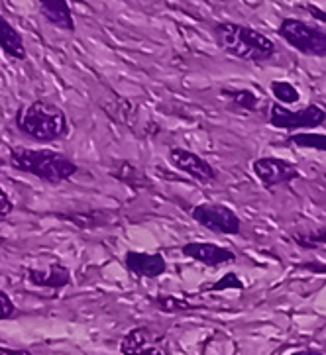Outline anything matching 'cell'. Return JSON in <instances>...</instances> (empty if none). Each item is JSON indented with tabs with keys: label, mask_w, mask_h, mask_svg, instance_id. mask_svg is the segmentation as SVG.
<instances>
[{
	"label": "cell",
	"mask_w": 326,
	"mask_h": 355,
	"mask_svg": "<svg viewBox=\"0 0 326 355\" xmlns=\"http://www.w3.org/2000/svg\"><path fill=\"white\" fill-rule=\"evenodd\" d=\"M216 46L224 53L250 63H264L277 53V46L268 35L250 26L236 22H216L212 28Z\"/></svg>",
	"instance_id": "cell-1"
},
{
	"label": "cell",
	"mask_w": 326,
	"mask_h": 355,
	"mask_svg": "<svg viewBox=\"0 0 326 355\" xmlns=\"http://www.w3.org/2000/svg\"><path fill=\"white\" fill-rule=\"evenodd\" d=\"M8 163L12 169L34 175L40 181H46L49 184L65 183L79 171L75 161L53 149H32L18 146L10 149Z\"/></svg>",
	"instance_id": "cell-2"
},
{
	"label": "cell",
	"mask_w": 326,
	"mask_h": 355,
	"mask_svg": "<svg viewBox=\"0 0 326 355\" xmlns=\"http://www.w3.org/2000/svg\"><path fill=\"white\" fill-rule=\"evenodd\" d=\"M16 128L35 141H55L69 134V120L55 104L34 101L16 112Z\"/></svg>",
	"instance_id": "cell-3"
},
{
	"label": "cell",
	"mask_w": 326,
	"mask_h": 355,
	"mask_svg": "<svg viewBox=\"0 0 326 355\" xmlns=\"http://www.w3.org/2000/svg\"><path fill=\"white\" fill-rule=\"evenodd\" d=\"M277 35L295 51L309 58H326V30L303 22L299 18H285L277 28Z\"/></svg>",
	"instance_id": "cell-4"
},
{
	"label": "cell",
	"mask_w": 326,
	"mask_h": 355,
	"mask_svg": "<svg viewBox=\"0 0 326 355\" xmlns=\"http://www.w3.org/2000/svg\"><path fill=\"white\" fill-rule=\"evenodd\" d=\"M268 124L275 130H285V132L318 130L326 124V110L318 104H307L299 110H291L289 106H283L280 103L269 104Z\"/></svg>",
	"instance_id": "cell-5"
},
{
	"label": "cell",
	"mask_w": 326,
	"mask_h": 355,
	"mask_svg": "<svg viewBox=\"0 0 326 355\" xmlns=\"http://www.w3.org/2000/svg\"><path fill=\"white\" fill-rule=\"evenodd\" d=\"M191 216L209 232L222 234V236H236L242 232V220L232 208L216 202H203L191 210Z\"/></svg>",
	"instance_id": "cell-6"
},
{
	"label": "cell",
	"mask_w": 326,
	"mask_h": 355,
	"mask_svg": "<svg viewBox=\"0 0 326 355\" xmlns=\"http://www.w3.org/2000/svg\"><path fill=\"white\" fill-rule=\"evenodd\" d=\"M122 355H171V342L160 330L138 326L130 330L120 342Z\"/></svg>",
	"instance_id": "cell-7"
},
{
	"label": "cell",
	"mask_w": 326,
	"mask_h": 355,
	"mask_svg": "<svg viewBox=\"0 0 326 355\" xmlns=\"http://www.w3.org/2000/svg\"><path fill=\"white\" fill-rule=\"evenodd\" d=\"M252 171L264 184V189H275L280 184H289L301 179V171L293 161L266 155L252 161Z\"/></svg>",
	"instance_id": "cell-8"
},
{
	"label": "cell",
	"mask_w": 326,
	"mask_h": 355,
	"mask_svg": "<svg viewBox=\"0 0 326 355\" xmlns=\"http://www.w3.org/2000/svg\"><path fill=\"white\" fill-rule=\"evenodd\" d=\"M167 159L173 169L185 173L187 177L195 179L198 183H214L218 179V173L209 161L203 159L198 153L191 151V149L171 148L167 153Z\"/></svg>",
	"instance_id": "cell-9"
},
{
	"label": "cell",
	"mask_w": 326,
	"mask_h": 355,
	"mask_svg": "<svg viewBox=\"0 0 326 355\" xmlns=\"http://www.w3.org/2000/svg\"><path fill=\"white\" fill-rule=\"evenodd\" d=\"M181 253L189 259H195L198 263L212 267V269L236 261V253L232 250L222 248V245L212 243V241H189L181 248Z\"/></svg>",
	"instance_id": "cell-10"
},
{
	"label": "cell",
	"mask_w": 326,
	"mask_h": 355,
	"mask_svg": "<svg viewBox=\"0 0 326 355\" xmlns=\"http://www.w3.org/2000/svg\"><path fill=\"white\" fill-rule=\"evenodd\" d=\"M124 267L141 279H157L167 271V263L160 253L128 252L124 255Z\"/></svg>",
	"instance_id": "cell-11"
},
{
	"label": "cell",
	"mask_w": 326,
	"mask_h": 355,
	"mask_svg": "<svg viewBox=\"0 0 326 355\" xmlns=\"http://www.w3.org/2000/svg\"><path fill=\"white\" fill-rule=\"evenodd\" d=\"M26 279L34 286L42 288H63L71 283V273L67 267L51 263L47 269H28Z\"/></svg>",
	"instance_id": "cell-12"
},
{
	"label": "cell",
	"mask_w": 326,
	"mask_h": 355,
	"mask_svg": "<svg viewBox=\"0 0 326 355\" xmlns=\"http://www.w3.org/2000/svg\"><path fill=\"white\" fill-rule=\"evenodd\" d=\"M37 4H40L42 14L47 22L53 24L59 30H65V32L75 30V20H73L67 0H37Z\"/></svg>",
	"instance_id": "cell-13"
},
{
	"label": "cell",
	"mask_w": 326,
	"mask_h": 355,
	"mask_svg": "<svg viewBox=\"0 0 326 355\" xmlns=\"http://www.w3.org/2000/svg\"><path fill=\"white\" fill-rule=\"evenodd\" d=\"M0 49L8 58L16 59V61H24L26 55H28L22 34L2 16H0Z\"/></svg>",
	"instance_id": "cell-14"
},
{
	"label": "cell",
	"mask_w": 326,
	"mask_h": 355,
	"mask_svg": "<svg viewBox=\"0 0 326 355\" xmlns=\"http://www.w3.org/2000/svg\"><path fill=\"white\" fill-rule=\"evenodd\" d=\"M114 179H118L120 183H124L134 191H144V189H152V181L148 179V175L138 169L136 165H132L128 161L118 163V167L112 171Z\"/></svg>",
	"instance_id": "cell-15"
},
{
	"label": "cell",
	"mask_w": 326,
	"mask_h": 355,
	"mask_svg": "<svg viewBox=\"0 0 326 355\" xmlns=\"http://www.w3.org/2000/svg\"><path fill=\"white\" fill-rule=\"evenodd\" d=\"M221 96L232 106L246 110V112L261 110V101L257 98L256 92H252L250 89H221Z\"/></svg>",
	"instance_id": "cell-16"
},
{
	"label": "cell",
	"mask_w": 326,
	"mask_h": 355,
	"mask_svg": "<svg viewBox=\"0 0 326 355\" xmlns=\"http://www.w3.org/2000/svg\"><path fill=\"white\" fill-rule=\"evenodd\" d=\"M287 144H291L299 149H316L326 153V134H318L316 130L309 132H293L287 138Z\"/></svg>",
	"instance_id": "cell-17"
},
{
	"label": "cell",
	"mask_w": 326,
	"mask_h": 355,
	"mask_svg": "<svg viewBox=\"0 0 326 355\" xmlns=\"http://www.w3.org/2000/svg\"><path fill=\"white\" fill-rule=\"evenodd\" d=\"M269 91L273 94V98L283 106H291L301 101V92L297 91V87L289 80H271Z\"/></svg>",
	"instance_id": "cell-18"
},
{
	"label": "cell",
	"mask_w": 326,
	"mask_h": 355,
	"mask_svg": "<svg viewBox=\"0 0 326 355\" xmlns=\"http://www.w3.org/2000/svg\"><path fill=\"white\" fill-rule=\"evenodd\" d=\"M291 238L301 250H316L320 245H326V226L311 232H295Z\"/></svg>",
	"instance_id": "cell-19"
},
{
	"label": "cell",
	"mask_w": 326,
	"mask_h": 355,
	"mask_svg": "<svg viewBox=\"0 0 326 355\" xmlns=\"http://www.w3.org/2000/svg\"><path fill=\"white\" fill-rule=\"evenodd\" d=\"M163 312H185V310L191 309V304L187 300H181V298L175 297H160L153 300Z\"/></svg>",
	"instance_id": "cell-20"
},
{
	"label": "cell",
	"mask_w": 326,
	"mask_h": 355,
	"mask_svg": "<svg viewBox=\"0 0 326 355\" xmlns=\"http://www.w3.org/2000/svg\"><path fill=\"white\" fill-rule=\"evenodd\" d=\"M209 291H226V288H244V283L240 281V277L236 275V273H228V275H224L221 281H216L214 285L207 286Z\"/></svg>",
	"instance_id": "cell-21"
},
{
	"label": "cell",
	"mask_w": 326,
	"mask_h": 355,
	"mask_svg": "<svg viewBox=\"0 0 326 355\" xmlns=\"http://www.w3.org/2000/svg\"><path fill=\"white\" fill-rule=\"evenodd\" d=\"M14 314H16L14 302H12L10 297L4 291H0V320H8Z\"/></svg>",
	"instance_id": "cell-22"
},
{
	"label": "cell",
	"mask_w": 326,
	"mask_h": 355,
	"mask_svg": "<svg viewBox=\"0 0 326 355\" xmlns=\"http://www.w3.org/2000/svg\"><path fill=\"white\" fill-rule=\"evenodd\" d=\"M12 200H10V196H8V193L0 187V218H4V216H8L12 212Z\"/></svg>",
	"instance_id": "cell-23"
},
{
	"label": "cell",
	"mask_w": 326,
	"mask_h": 355,
	"mask_svg": "<svg viewBox=\"0 0 326 355\" xmlns=\"http://www.w3.org/2000/svg\"><path fill=\"white\" fill-rule=\"evenodd\" d=\"M304 10L309 12V14L315 18L316 22H320L323 26H326V10L318 8V6H315V4H304Z\"/></svg>",
	"instance_id": "cell-24"
},
{
	"label": "cell",
	"mask_w": 326,
	"mask_h": 355,
	"mask_svg": "<svg viewBox=\"0 0 326 355\" xmlns=\"http://www.w3.org/2000/svg\"><path fill=\"white\" fill-rule=\"evenodd\" d=\"M0 355H32L26 349H10V347H0Z\"/></svg>",
	"instance_id": "cell-25"
},
{
	"label": "cell",
	"mask_w": 326,
	"mask_h": 355,
	"mask_svg": "<svg viewBox=\"0 0 326 355\" xmlns=\"http://www.w3.org/2000/svg\"><path fill=\"white\" fill-rule=\"evenodd\" d=\"M291 355H325L323 352H316V349H299V352H293Z\"/></svg>",
	"instance_id": "cell-26"
}]
</instances>
